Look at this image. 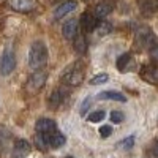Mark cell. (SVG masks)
Returning <instances> with one entry per match:
<instances>
[{
  "label": "cell",
  "mask_w": 158,
  "mask_h": 158,
  "mask_svg": "<svg viewBox=\"0 0 158 158\" xmlns=\"http://www.w3.org/2000/svg\"><path fill=\"white\" fill-rule=\"evenodd\" d=\"M76 6H77V3L74 2V0H65V2H62V3L57 6V10L54 11V19L59 21V19H62L63 16L70 15L71 11L76 10Z\"/></svg>",
  "instance_id": "obj_10"
},
{
  "label": "cell",
  "mask_w": 158,
  "mask_h": 158,
  "mask_svg": "<svg viewBox=\"0 0 158 158\" xmlns=\"http://www.w3.org/2000/svg\"><path fill=\"white\" fill-rule=\"evenodd\" d=\"M98 22H100V19L95 16V13H89V11H85L84 15L81 16V21H79V24H81L82 30H84V32H87V33H89V32L97 30Z\"/></svg>",
  "instance_id": "obj_8"
},
{
  "label": "cell",
  "mask_w": 158,
  "mask_h": 158,
  "mask_svg": "<svg viewBox=\"0 0 158 158\" xmlns=\"http://www.w3.org/2000/svg\"><path fill=\"white\" fill-rule=\"evenodd\" d=\"M62 35L65 40H74V36L77 35V21L76 19H70L63 24L62 27Z\"/></svg>",
  "instance_id": "obj_14"
},
{
  "label": "cell",
  "mask_w": 158,
  "mask_h": 158,
  "mask_svg": "<svg viewBox=\"0 0 158 158\" xmlns=\"http://www.w3.org/2000/svg\"><path fill=\"white\" fill-rule=\"evenodd\" d=\"M130 62H131V52H123L120 57H117V60H115V67H117L118 71H125L127 67L130 65Z\"/></svg>",
  "instance_id": "obj_20"
},
{
  "label": "cell",
  "mask_w": 158,
  "mask_h": 158,
  "mask_svg": "<svg viewBox=\"0 0 158 158\" xmlns=\"http://www.w3.org/2000/svg\"><path fill=\"white\" fill-rule=\"evenodd\" d=\"M90 103H92V98L87 97V98L82 101L81 108H79V114H81V115H85V114H87V109H89V106H90Z\"/></svg>",
  "instance_id": "obj_26"
},
{
  "label": "cell",
  "mask_w": 158,
  "mask_h": 158,
  "mask_svg": "<svg viewBox=\"0 0 158 158\" xmlns=\"http://www.w3.org/2000/svg\"><path fill=\"white\" fill-rule=\"evenodd\" d=\"M62 81L67 84V85H70V87H76V85H79V84L84 81V68H82L79 63L71 65V67L63 73Z\"/></svg>",
  "instance_id": "obj_3"
},
{
  "label": "cell",
  "mask_w": 158,
  "mask_h": 158,
  "mask_svg": "<svg viewBox=\"0 0 158 158\" xmlns=\"http://www.w3.org/2000/svg\"><path fill=\"white\" fill-rule=\"evenodd\" d=\"M16 67V59H15V54L11 51H5L2 57H0V73L3 76L10 74Z\"/></svg>",
  "instance_id": "obj_5"
},
{
  "label": "cell",
  "mask_w": 158,
  "mask_h": 158,
  "mask_svg": "<svg viewBox=\"0 0 158 158\" xmlns=\"http://www.w3.org/2000/svg\"><path fill=\"white\" fill-rule=\"evenodd\" d=\"M108 79H109V76H108L106 73H100V74H97L95 77L90 79V84H92V85H100V84L108 82Z\"/></svg>",
  "instance_id": "obj_24"
},
{
  "label": "cell",
  "mask_w": 158,
  "mask_h": 158,
  "mask_svg": "<svg viewBox=\"0 0 158 158\" xmlns=\"http://www.w3.org/2000/svg\"><path fill=\"white\" fill-rule=\"evenodd\" d=\"M65 142H67V138H65L62 133H59L57 130L54 131V133L49 135V146H51V149H60Z\"/></svg>",
  "instance_id": "obj_16"
},
{
  "label": "cell",
  "mask_w": 158,
  "mask_h": 158,
  "mask_svg": "<svg viewBox=\"0 0 158 158\" xmlns=\"http://www.w3.org/2000/svg\"><path fill=\"white\" fill-rule=\"evenodd\" d=\"M73 48L77 54H85L87 52V40L84 38V35H76L73 40Z\"/></svg>",
  "instance_id": "obj_19"
},
{
  "label": "cell",
  "mask_w": 158,
  "mask_h": 158,
  "mask_svg": "<svg viewBox=\"0 0 158 158\" xmlns=\"http://www.w3.org/2000/svg\"><path fill=\"white\" fill-rule=\"evenodd\" d=\"M141 77L149 84H158V65L153 63H146L141 68Z\"/></svg>",
  "instance_id": "obj_6"
},
{
  "label": "cell",
  "mask_w": 158,
  "mask_h": 158,
  "mask_svg": "<svg viewBox=\"0 0 158 158\" xmlns=\"http://www.w3.org/2000/svg\"><path fill=\"white\" fill-rule=\"evenodd\" d=\"M125 120V114L122 111H112L111 112V122L112 123H122Z\"/></svg>",
  "instance_id": "obj_25"
},
{
  "label": "cell",
  "mask_w": 158,
  "mask_h": 158,
  "mask_svg": "<svg viewBox=\"0 0 158 158\" xmlns=\"http://www.w3.org/2000/svg\"><path fill=\"white\" fill-rule=\"evenodd\" d=\"M104 115H106V112L101 111V109H98V111L90 112V114H89V117H87V120H89L90 123H98V122H101L103 118H104Z\"/></svg>",
  "instance_id": "obj_21"
},
{
  "label": "cell",
  "mask_w": 158,
  "mask_h": 158,
  "mask_svg": "<svg viewBox=\"0 0 158 158\" xmlns=\"http://www.w3.org/2000/svg\"><path fill=\"white\" fill-rule=\"evenodd\" d=\"M152 155L158 158V139H155L153 144H152Z\"/></svg>",
  "instance_id": "obj_29"
},
{
  "label": "cell",
  "mask_w": 158,
  "mask_h": 158,
  "mask_svg": "<svg viewBox=\"0 0 158 158\" xmlns=\"http://www.w3.org/2000/svg\"><path fill=\"white\" fill-rule=\"evenodd\" d=\"M48 62V48L41 40L32 43L29 51V67L33 70H41Z\"/></svg>",
  "instance_id": "obj_1"
},
{
  "label": "cell",
  "mask_w": 158,
  "mask_h": 158,
  "mask_svg": "<svg viewBox=\"0 0 158 158\" xmlns=\"http://www.w3.org/2000/svg\"><path fill=\"white\" fill-rule=\"evenodd\" d=\"M98 98L100 100H112V101H120V103H125L127 101V97L123 94L117 90H106V92H101L98 94Z\"/></svg>",
  "instance_id": "obj_15"
},
{
  "label": "cell",
  "mask_w": 158,
  "mask_h": 158,
  "mask_svg": "<svg viewBox=\"0 0 158 158\" xmlns=\"http://www.w3.org/2000/svg\"><path fill=\"white\" fill-rule=\"evenodd\" d=\"M48 81V73L46 71H41V70H36L27 81V90L30 94H36L38 90H41L44 87Z\"/></svg>",
  "instance_id": "obj_4"
},
{
  "label": "cell",
  "mask_w": 158,
  "mask_h": 158,
  "mask_svg": "<svg viewBox=\"0 0 158 158\" xmlns=\"http://www.w3.org/2000/svg\"><path fill=\"white\" fill-rule=\"evenodd\" d=\"M35 130L36 133H44V135H51L57 130V123L52 118H38L35 123Z\"/></svg>",
  "instance_id": "obj_9"
},
{
  "label": "cell",
  "mask_w": 158,
  "mask_h": 158,
  "mask_svg": "<svg viewBox=\"0 0 158 158\" xmlns=\"http://www.w3.org/2000/svg\"><path fill=\"white\" fill-rule=\"evenodd\" d=\"M30 144L29 141H25V139H18L15 142V153L18 156H25V155H29L30 153Z\"/></svg>",
  "instance_id": "obj_17"
},
{
  "label": "cell",
  "mask_w": 158,
  "mask_h": 158,
  "mask_svg": "<svg viewBox=\"0 0 158 158\" xmlns=\"http://www.w3.org/2000/svg\"><path fill=\"white\" fill-rule=\"evenodd\" d=\"M111 135H112V128H111L109 125L100 127V136H101V138H109Z\"/></svg>",
  "instance_id": "obj_27"
},
{
  "label": "cell",
  "mask_w": 158,
  "mask_h": 158,
  "mask_svg": "<svg viewBox=\"0 0 158 158\" xmlns=\"http://www.w3.org/2000/svg\"><path fill=\"white\" fill-rule=\"evenodd\" d=\"M133 146H135V136H128V138L122 139L120 142L117 144V147L118 149H123V150H128V149H131Z\"/></svg>",
  "instance_id": "obj_23"
},
{
  "label": "cell",
  "mask_w": 158,
  "mask_h": 158,
  "mask_svg": "<svg viewBox=\"0 0 158 158\" xmlns=\"http://www.w3.org/2000/svg\"><path fill=\"white\" fill-rule=\"evenodd\" d=\"M150 57L155 63H158V44H153L150 48Z\"/></svg>",
  "instance_id": "obj_28"
},
{
  "label": "cell",
  "mask_w": 158,
  "mask_h": 158,
  "mask_svg": "<svg viewBox=\"0 0 158 158\" xmlns=\"http://www.w3.org/2000/svg\"><path fill=\"white\" fill-rule=\"evenodd\" d=\"M153 41H155V35H153L150 27H147V25H141V27L136 30L135 46L138 49H150L153 46Z\"/></svg>",
  "instance_id": "obj_2"
},
{
  "label": "cell",
  "mask_w": 158,
  "mask_h": 158,
  "mask_svg": "<svg viewBox=\"0 0 158 158\" xmlns=\"http://www.w3.org/2000/svg\"><path fill=\"white\" fill-rule=\"evenodd\" d=\"M112 10H114V3H112V2H109V0H104V2L97 3V6H95L94 13H95V16H97L98 19H104L108 15H111Z\"/></svg>",
  "instance_id": "obj_13"
},
{
  "label": "cell",
  "mask_w": 158,
  "mask_h": 158,
  "mask_svg": "<svg viewBox=\"0 0 158 158\" xmlns=\"http://www.w3.org/2000/svg\"><path fill=\"white\" fill-rule=\"evenodd\" d=\"M139 10L142 16H153L158 11V0H139Z\"/></svg>",
  "instance_id": "obj_11"
},
{
  "label": "cell",
  "mask_w": 158,
  "mask_h": 158,
  "mask_svg": "<svg viewBox=\"0 0 158 158\" xmlns=\"http://www.w3.org/2000/svg\"><path fill=\"white\" fill-rule=\"evenodd\" d=\"M35 146L38 150L41 152H46L51 146H49V135H44V133H36L35 136Z\"/></svg>",
  "instance_id": "obj_18"
},
{
  "label": "cell",
  "mask_w": 158,
  "mask_h": 158,
  "mask_svg": "<svg viewBox=\"0 0 158 158\" xmlns=\"http://www.w3.org/2000/svg\"><path fill=\"white\" fill-rule=\"evenodd\" d=\"M65 97H67V90H65V89H56V90L49 95V100H48L49 108H51V109H57L60 104L63 103Z\"/></svg>",
  "instance_id": "obj_12"
},
{
  "label": "cell",
  "mask_w": 158,
  "mask_h": 158,
  "mask_svg": "<svg viewBox=\"0 0 158 158\" xmlns=\"http://www.w3.org/2000/svg\"><path fill=\"white\" fill-rule=\"evenodd\" d=\"M6 5L18 13H29L35 8L36 0H6Z\"/></svg>",
  "instance_id": "obj_7"
},
{
  "label": "cell",
  "mask_w": 158,
  "mask_h": 158,
  "mask_svg": "<svg viewBox=\"0 0 158 158\" xmlns=\"http://www.w3.org/2000/svg\"><path fill=\"white\" fill-rule=\"evenodd\" d=\"M65 158H73V156H65Z\"/></svg>",
  "instance_id": "obj_30"
},
{
  "label": "cell",
  "mask_w": 158,
  "mask_h": 158,
  "mask_svg": "<svg viewBox=\"0 0 158 158\" xmlns=\"http://www.w3.org/2000/svg\"><path fill=\"white\" fill-rule=\"evenodd\" d=\"M97 32H98V35H108V33H111L112 32V25L109 24V22H106V21H100L98 22V27H97Z\"/></svg>",
  "instance_id": "obj_22"
}]
</instances>
